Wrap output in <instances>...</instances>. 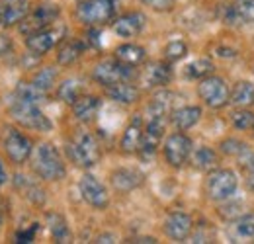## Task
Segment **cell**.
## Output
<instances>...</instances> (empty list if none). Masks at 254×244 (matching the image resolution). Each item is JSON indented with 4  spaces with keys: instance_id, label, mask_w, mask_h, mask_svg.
Returning <instances> with one entry per match:
<instances>
[{
    "instance_id": "cell-12",
    "label": "cell",
    "mask_w": 254,
    "mask_h": 244,
    "mask_svg": "<svg viewBox=\"0 0 254 244\" xmlns=\"http://www.w3.org/2000/svg\"><path fill=\"white\" fill-rule=\"evenodd\" d=\"M78 189H80V195L82 199L92 205L94 209H106L108 203H110V195H108V189L104 187V183L100 182L96 176L92 174H84L78 182Z\"/></svg>"
},
{
    "instance_id": "cell-5",
    "label": "cell",
    "mask_w": 254,
    "mask_h": 244,
    "mask_svg": "<svg viewBox=\"0 0 254 244\" xmlns=\"http://www.w3.org/2000/svg\"><path fill=\"white\" fill-rule=\"evenodd\" d=\"M239 187V178L233 170L219 168L211 170V174L205 180V193L211 201H225L229 199Z\"/></svg>"
},
{
    "instance_id": "cell-7",
    "label": "cell",
    "mask_w": 254,
    "mask_h": 244,
    "mask_svg": "<svg viewBox=\"0 0 254 244\" xmlns=\"http://www.w3.org/2000/svg\"><path fill=\"white\" fill-rule=\"evenodd\" d=\"M197 94L203 100V104L213 108V110L225 108L231 102V94H229V88H227L225 80L219 78V76H213V74H209V76L199 80Z\"/></svg>"
},
{
    "instance_id": "cell-33",
    "label": "cell",
    "mask_w": 254,
    "mask_h": 244,
    "mask_svg": "<svg viewBox=\"0 0 254 244\" xmlns=\"http://www.w3.org/2000/svg\"><path fill=\"white\" fill-rule=\"evenodd\" d=\"M57 80V70L53 66H43L41 70H37V74L33 76V84L39 88V90L47 92Z\"/></svg>"
},
{
    "instance_id": "cell-37",
    "label": "cell",
    "mask_w": 254,
    "mask_h": 244,
    "mask_svg": "<svg viewBox=\"0 0 254 244\" xmlns=\"http://www.w3.org/2000/svg\"><path fill=\"white\" fill-rule=\"evenodd\" d=\"M219 18H221V22L225 26H231V28L243 26V22H241V18H239V14H237L233 2H231V4H223L221 8H219Z\"/></svg>"
},
{
    "instance_id": "cell-43",
    "label": "cell",
    "mask_w": 254,
    "mask_h": 244,
    "mask_svg": "<svg viewBox=\"0 0 254 244\" xmlns=\"http://www.w3.org/2000/svg\"><path fill=\"white\" fill-rule=\"evenodd\" d=\"M243 164H245V168H247V172H249V182L254 185V154H251Z\"/></svg>"
},
{
    "instance_id": "cell-6",
    "label": "cell",
    "mask_w": 254,
    "mask_h": 244,
    "mask_svg": "<svg viewBox=\"0 0 254 244\" xmlns=\"http://www.w3.org/2000/svg\"><path fill=\"white\" fill-rule=\"evenodd\" d=\"M92 76L96 82H100L106 88L118 82H131L135 78V68L118 59H106L96 64Z\"/></svg>"
},
{
    "instance_id": "cell-1",
    "label": "cell",
    "mask_w": 254,
    "mask_h": 244,
    "mask_svg": "<svg viewBox=\"0 0 254 244\" xmlns=\"http://www.w3.org/2000/svg\"><path fill=\"white\" fill-rule=\"evenodd\" d=\"M32 166L39 178L49 180V182L63 180L66 174L63 158H61L59 151L55 149V145H51V143L37 145V149L33 151Z\"/></svg>"
},
{
    "instance_id": "cell-17",
    "label": "cell",
    "mask_w": 254,
    "mask_h": 244,
    "mask_svg": "<svg viewBox=\"0 0 254 244\" xmlns=\"http://www.w3.org/2000/svg\"><path fill=\"white\" fill-rule=\"evenodd\" d=\"M143 182H145V174L137 168H118L116 172H112V185L122 193L143 185Z\"/></svg>"
},
{
    "instance_id": "cell-45",
    "label": "cell",
    "mask_w": 254,
    "mask_h": 244,
    "mask_svg": "<svg viewBox=\"0 0 254 244\" xmlns=\"http://www.w3.org/2000/svg\"><path fill=\"white\" fill-rule=\"evenodd\" d=\"M6 182H8V172H6L4 162H2V158H0V185H4Z\"/></svg>"
},
{
    "instance_id": "cell-39",
    "label": "cell",
    "mask_w": 254,
    "mask_h": 244,
    "mask_svg": "<svg viewBox=\"0 0 254 244\" xmlns=\"http://www.w3.org/2000/svg\"><path fill=\"white\" fill-rule=\"evenodd\" d=\"M221 151L225 154H233V156H239V154L247 153V145L239 139H225L221 143Z\"/></svg>"
},
{
    "instance_id": "cell-35",
    "label": "cell",
    "mask_w": 254,
    "mask_h": 244,
    "mask_svg": "<svg viewBox=\"0 0 254 244\" xmlns=\"http://www.w3.org/2000/svg\"><path fill=\"white\" fill-rule=\"evenodd\" d=\"M188 55V45L184 43V41H170L166 47H164V57H166V61L174 62V61H180V59H184Z\"/></svg>"
},
{
    "instance_id": "cell-4",
    "label": "cell",
    "mask_w": 254,
    "mask_h": 244,
    "mask_svg": "<svg viewBox=\"0 0 254 244\" xmlns=\"http://www.w3.org/2000/svg\"><path fill=\"white\" fill-rule=\"evenodd\" d=\"M116 0H80L76 6V18L84 26H102L114 18Z\"/></svg>"
},
{
    "instance_id": "cell-24",
    "label": "cell",
    "mask_w": 254,
    "mask_h": 244,
    "mask_svg": "<svg viewBox=\"0 0 254 244\" xmlns=\"http://www.w3.org/2000/svg\"><path fill=\"white\" fill-rule=\"evenodd\" d=\"M106 94L114 100V102H120V104H135L139 100V90L131 84V82H118V84H112V86H106Z\"/></svg>"
},
{
    "instance_id": "cell-11",
    "label": "cell",
    "mask_w": 254,
    "mask_h": 244,
    "mask_svg": "<svg viewBox=\"0 0 254 244\" xmlns=\"http://www.w3.org/2000/svg\"><path fill=\"white\" fill-rule=\"evenodd\" d=\"M191 139L186 137L184 133H172L166 141H164V158L170 166L180 168L191 154Z\"/></svg>"
},
{
    "instance_id": "cell-40",
    "label": "cell",
    "mask_w": 254,
    "mask_h": 244,
    "mask_svg": "<svg viewBox=\"0 0 254 244\" xmlns=\"http://www.w3.org/2000/svg\"><path fill=\"white\" fill-rule=\"evenodd\" d=\"M37 231H39V223H32V227L30 229H22V231H18L16 233V243H33L35 241V235H37Z\"/></svg>"
},
{
    "instance_id": "cell-47",
    "label": "cell",
    "mask_w": 254,
    "mask_h": 244,
    "mask_svg": "<svg viewBox=\"0 0 254 244\" xmlns=\"http://www.w3.org/2000/svg\"><path fill=\"white\" fill-rule=\"evenodd\" d=\"M131 243H151V244H155V243H157V239H153V237H141V239H135V241H131Z\"/></svg>"
},
{
    "instance_id": "cell-14",
    "label": "cell",
    "mask_w": 254,
    "mask_h": 244,
    "mask_svg": "<svg viewBox=\"0 0 254 244\" xmlns=\"http://www.w3.org/2000/svg\"><path fill=\"white\" fill-rule=\"evenodd\" d=\"M30 14L28 0H0V28L20 24Z\"/></svg>"
},
{
    "instance_id": "cell-25",
    "label": "cell",
    "mask_w": 254,
    "mask_h": 244,
    "mask_svg": "<svg viewBox=\"0 0 254 244\" xmlns=\"http://www.w3.org/2000/svg\"><path fill=\"white\" fill-rule=\"evenodd\" d=\"M172 98L174 96L170 92H160V94H157L151 100L149 108H147V118H168L172 114V102H174Z\"/></svg>"
},
{
    "instance_id": "cell-16",
    "label": "cell",
    "mask_w": 254,
    "mask_h": 244,
    "mask_svg": "<svg viewBox=\"0 0 254 244\" xmlns=\"http://www.w3.org/2000/svg\"><path fill=\"white\" fill-rule=\"evenodd\" d=\"M145 24H147V18H145V14H141V12H129V14H124V16H120L116 22H114V31L120 35V37H135V35H139L141 30L145 28Z\"/></svg>"
},
{
    "instance_id": "cell-10",
    "label": "cell",
    "mask_w": 254,
    "mask_h": 244,
    "mask_svg": "<svg viewBox=\"0 0 254 244\" xmlns=\"http://www.w3.org/2000/svg\"><path fill=\"white\" fill-rule=\"evenodd\" d=\"M64 35L63 26H49L45 30H39L26 37V47L33 55H45L49 53Z\"/></svg>"
},
{
    "instance_id": "cell-42",
    "label": "cell",
    "mask_w": 254,
    "mask_h": 244,
    "mask_svg": "<svg viewBox=\"0 0 254 244\" xmlns=\"http://www.w3.org/2000/svg\"><path fill=\"white\" fill-rule=\"evenodd\" d=\"M12 51V39L8 35H0V57L8 55Z\"/></svg>"
},
{
    "instance_id": "cell-29",
    "label": "cell",
    "mask_w": 254,
    "mask_h": 244,
    "mask_svg": "<svg viewBox=\"0 0 254 244\" xmlns=\"http://www.w3.org/2000/svg\"><path fill=\"white\" fill-rule=\"evenodd\" d=\"M191 162H193V166H195L197 170L211 172V170L217 166L219 158H217V154H215L213 149H209V147H199L195 153L191 154Z\"/></svg>"
},
{
    "instance_id": "cell-44",
    "label": "cell",
    "mask_w": 254,
    "mask_h": 244,
    "mask_svg": "<svg viewBox=\"0 0 254 244\" xmlns=\"http://www.w3.org/2000/svg\"><path fill=\"white\" fill-rule=\"evenodd\" d=\"M217 51H219L217 55L223 57V59H227V57H231V59H233V57H237V53H235L233 49H227V47H217Z\"/></svg>"
},
{
    "instance_id": "cell-48",
    "label": "cell",
    "mask_w": 254,
    "mask_h": 244,
    "mask_svg": "<svg viewBox=\"0 0 254 244\" xmlns=\"http://www.w3.org/2000/svg\"><path fill=\"white\" fill-rule=\"evenodd\" d=\"M90 41H92V43H94L96 47H98V45H100V39H98V31H96V30H92V31H90Z\"/></svg>"
},
{
    "instance_id": "cell-2",
    "label": "cell",
    "mask_w": 254,
    "mask_h": 244,
    "mask_svg": "<svg viewBox=\"0 0 254 244\" xmlns=\"http://www.w3.org/2000/svg\"><path fill=\"white\" fill-rule=\"evenodd\" d=\"M66 156L80 168H90L100 160V145L88 131H76L72 141L66 143Z\"/></svg>"
},
{
    "instance_id": "cell-18",
    "label": "cell",
    "mask_w": 254,
    "mask_h": 244,
    "mask_svg": "<svg viewBox=\"0 0 254 244\" xmlns=\"http://www.w3.org/2000/svg\"><path fill=\"white\" fill-rule=\"evenodd\" d=\"M100 106H102V102H100V98H98V96H92V94H82V96H78V98H76V102L72 104V114H74V118H76L78 122L88 123V122H92L96 116H98Z\"/></svg>"
},
{
    "instance_id": "cell-23",
    "label": "cell",
    "mask_w": 254,
    "mask_h": 244,
    "mask_svg": "<svg viewBox=\"0 0 254 244\" xmlns=\"http://www.w3.org/2000/svg\"><path fill=\"white\" fill-rule=\"evenodd\" d=\"M47 219V227H49V233L53 237V241L59 244H66L72 241V235H70V229L66 225L63 215L59 213H47L45 215Z\"/></svg>"
},
{
    "instance_id": "cell-19",
    "label": "cell",
    "mask_w": 254,
    "mask_h": 244,
    "mask_svg": "<svg viewBox=\"0 0 254 244\" xmlns=\"http://www.w3.org/2000/svg\"><path fill=\"white\" fill-rule=\"evenodd\" d=\"M143 118L141 116H135L133 122L129 123L124 131V137H122V151L127 154L137 153L141 149V141H143Z\"/></svg>"
},
{
    "instance_id": "cell-21",
    "label": "cell",
    "mask_w": 254,
    "mask_h": 244,
    "mask_svg": "<svg viewBox=\"0 0 254 244\" xmlns=\"http://www.w3.org/2000/svg\"><path fill=\"white\" fill-rule=\"evenodd\" d=\"M14 185H16L18 191H22V195L26 199L32 201L33 205H43L45 203V191L41 189V185L35 182V180L24 176V174H18L14 178Z\"/></svg>"
},
{
    "instance_id": "cell-13",
    "label": "cell",
    "mask_w": 254,
    "mask_h": 244,
    "mask_svg": "<svg viewBox=\"0 0 254 244\" xmlns=\"http://www.w3.org/2000/svg\"><path fill=\"white\" fill-rule=\"evenodd\" d=\"M191 229H193V221L184 211H172L164 221V233L176 243L186 241L191 235Z\"/></svg>"
},
{
    "instance_id": "cell-30",
    "label": "cell",
    "mask_w": 254,
    "mask_h": 244,
    "mask_svg": "<svg viewBox=\"0 0 254 244\" xmlns=\"http://www.w3.org/2000/svg\"><path fill=\"white\" fill-rule=\"evenodd\" d=\"M78 96H82V84H80L78 78H68V80H64L63 84L57 88V98L61 102H64V104L72 106Z\"/></svg>"
},
{
    "instance_id": "cell-20",
    "label": "cell",
    "mask_w": 254,
    "mask_h": 244,
    "mask_svg": "<svg viewBox=\"0 0 254 244\" xmlns=\"http://www.w3.org/2000/svg\"><path fill=\"white\" fill-rule=\"evenodd\" d=\"M143 80L147 86L151 88H157V86H166L170 80H172V68L168 62H151L147 68H145V74H143Z\"/></svg>"
},
{
    "instance_id": "cell-34",
    "label": "cell",
    "mask_w": 254,
    "mask_h": 244,
    "mask_svg": "<svg viewBox=\"0 0 254 244\" xmlns=\"http://www.w3.org/2000/svg\"><path fill=\"white\" fill-rule=\"evenodd\" d=\"M231 122H233V125L237 129L249 131V129H254V114L249 112V110H245V108H241V110L231 114Z\"/></svg>"
},
{
    "instance_id": "cell-38",
    "label": "cell",
    "mask_w": 254,
    "mask_h": 244,
    "mask_svg": "<svg viewBox=\"0 0 254 244\" xmlns=\"http://www.w3.org/2000/svg\"><path fill=\"white\" fill-rule=\"evenodd\" d=\"M237 233L241 237H254V215H243L239 217V223H237Z\"/></svg>"
},
{
    "instance_id": "cell-8",
    "label": "cell",
    "mask_w": 254,
    "mask_h": 244,
    "mask_svg": "<svg viewBox=\"0 0 254 244\" xmlns=\"http://www.w3.org/2000/svg\"><path fill=\"white\" fill-rule=\"evenodd\" d=\"M59 14H61V10H59L57 4L43 2V4H39V6L33 10L32 14H28V16L22 20L20 31L28 37V35H32L35 31L45 30V28H49V26L55 24V20L59 18Z\"/></svg>"
},
{
    "instance_id": "cell-32",
    "label": "cell",
    "mask_w": 254,
    "mask_h": 244,
    "mask_svg": "<svg viewBox=\"0 0 254 244\" xmlns=\"http://www.w3.org/2000/svg\"><path fill=\"white\" fill-rule=\"evenodd\" d=\"M184 72L191 80H201V78H205V76H209L213 72V62L209 59H197V61L190 62Z\"/></svg>"
},
{
    "instance_id": "cell-36",
    "label": "cell",
    "mask_w": 254,
    "mask_h": 244,
    "mask_svg": "<svg viewBox=\"0 0 254 244\" xmlns=\"http://www.w3.org/2000/svg\"><path fill=\"white\" fill-rule=\"evenodd\" d=\"M233 6L243 24H254V0H233Z\"/></svg>"
},
{
    "instance_id": "cell-22",
    "label": "cell",
    "mask_w": 254,
    "mask_h": 244,
    "mask_svg": "<svg viewBox=\"0 0 254 244\" xmlns=\"http://www.w3.org/2000/svg\"><path fill=\"white\" fill-rule=\"evenodd\" d=\"M199 118H201V108H197V106H184V108L172 110V114H170V120L178 131H186V129L193 127L199 122Z\"/></svg>"
},
{
    "instance_id": "cell-27",
    "label": "cell",
    "mask_w": 254,
    "mask_h": 244,
    "mask_svg": "<svg viewBox=\"0 0 254 244\" xmlns=\"http://www.w3.org/2000/svg\"><path fill=\"white\" fill-rule=\"evenodd\" d=\"M84 49H86V45H84L82 41H78V39H70V41H66L63 47L59 49V53H57V62L63 64V66H68V64L76 62L80 57H82Z\"/></svg>"
},
{
    "instance_id": "cell-26",
    "label": "cell",
    "mask_w": 254,
    "mask_h": 244,
    "mask_svg": "<svg viewBox=\"0 0 254 244\" xmlns=\"http://www.w3.org/2000/svg\"><path fill=\"white\" fill-rule=\"evenodd\" d=\"M147 53L141 45H135V43H126V45H120L116 49V59L122 62H126L129 66H137L145 61Z\"/></svg>"
},
{
    "instance_id": "cell-3",
    "label": "cell",
    "mask_w": 254,
    "mask_h": 244,
    "mask_svg": "<svg viewBox=\"0 0 254 244\" xmlns=\"http://www.w3.org/2000/svg\"><path fill=\"white\" fill-rule=\"evenodd\" d=\"M10 114L22 127H28V129H33V131H51V127H53L49 118L41 112L39 104L20 100L16 96H12Z\"/></svg>"
},
{
    "instance_id": "cell-41",
    "label": "cell",
    "mask_w": 254,
    "mask_h": 244,
    "mask_svg": "<svg viewBox=\"0 0 254 244\" xmlns=\"http://www.w3.org/2000/svg\"><path fill=\"white\" fill-rule=\"evenodd\" d=\"M147 6H151L153 10H159V12H166V10H172L174 2L176 0H143Z\"/></svg>"
},
{
    "instance_id": "cell-46",
    "label": "cell",
    "mask_w": 254,
    "mask_h": 244,
    "mask_svg": "<svg viewBox=\"0 0 254 244\" xmlns=\"http://www.w3.org/2000/svg\"><path fill=\"white\" fill-rule=\"evenodd\" d=\"M96 243H116V239L112 235H102V237H98Z\"/></svg>"
},
{
    "instance_id": "cell-9",
    "label": "cell",
    "mask_w": 254,
    "mask_h": 244,
    "mask_svg": "<svg viewBox=\"0 0 254 244\" xmlns=\"http://www.w3.org/2000/svg\"><path fill=\"white\" fill-rule=\"evenodd\" d=\"M4 149L8 158L14 164H22L30 158V154L33 153V145L28 135H24L20 129L16 127H6L4 131Z\"/></svg>"
},
{
    "instance_id": "cell-31",
    "label": "cell",
    "mask_w": 254,
    "mask_h": 244,
    "mask_svg": "<svg viewBox=\"0 0 254 244\" xmlns=\"http://www.w3.org/2000/svg\"><path fill=\"white\" fill-rule=\"evenodd\" d=\"M14 96L20 98V100H26V102H33V104H41L47 96V92L39 90L33 82H20L14 90Z\"/></svg>"
},
{
    "instance_id": "cell-28",
    "label": "cell",
    "mask_w": 254,
    "mask_h": 244,
    "mask_svg": "<svg viewBox=\"0 0 254 244\" xmlns=\"http://www.w3.org/2000/svg\"><path fill=\"white\" fill-rule=\"evenodd\" d=\"M231 102L239 108L254 106V82H247V80L237 82L231 92Z\"/></svg>"
},
{
    "instance_id": "cell-15",
    "label": "cell",
    "mask_w": 254,
    "mask_h": 244,
    "mask_svg": "<svg viewBox=\"0 0 254 244\" xmlns=\"http://www.w3.org/2000/svg\"><path fill=\"white\" fill-rule=\"evenodd\" d=\"M164 125L166 118H147V125L143 131V141H141V153L153 154L160 147L162 135H164Z\"/></svg>"
}]
</instances>
